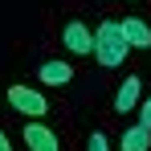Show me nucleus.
Returning <instances> with one entry per match:
<instances>
[{"label": "nucleus", "mask_w": 151, "mask_h": 151, "mask_svg": "<svg viewBox=\"0 0 151 151\" xmlns=\"http://www.w3.org/2000/svg\"><path fill=\"white\" fill-rule=\"evenodd\" d=\"M127 53H131V45H127V37H123V25L119 21H102L94 29V61H98L102 70H119L127 61Z\"/></svg>", "instance_id": "f257e3e1"}, {"label": "nucleus", "mask_w": 151, "mask_h": 151, "mask_svg": "<svg viewBox=\"0 0 151 151\" xmlns=\"http://www.w3.org/2000/svg\"><path fill=\"white\" fill-rule=\"evenodd\" d=\"M8 106H12L17 114H25V119H41V114H49L45 94H37L33 86H8Z\"/></svg>", "instance_id": "f03ea898"}, {"label": "nucleus", "mask_w": 151, "mask_h": 151, "mask_svg": "<svg viewBox=\"0 0 151 151\" xmlns=\"http://www.w3.org/2000/svg\"><path fill=\"white\" fill-rule=\"evenodd\" d=\"M61 45L78 57H94V29H86V21H65L61 25Z\"/></svg>", "instance_id": "7ed1b4c3"}, {"label": "nucleus", "mask_w": 151, "mask_h": 151, "mask_svg": "<svg viewBox=\"0 0 151 151\" xmlns=\"http://www.w3.org/2000/svg\"><path fill=\"white\" fill-rule=\"evenodd\" d=\"M139 102H143V74H131V78H123V86L114 90V114L139 110Z\"/></svg>", "instance_id": "20e7f679"}, {"label": "nucleus", "mask_w": 151, "mask_h": 151, "mask_svg": "<svg viewBox=\"0 0 151 151\" xmlns=\"http://www.w3.org/2000/svg\"><path fill=\"white\" fill-rule=\"evenodd\" d=\"M21 139L29 143V151H61V139H57V131H49L45 123H25V131H21Z\"/></svg>", "instance_id": "39448f33"}, {"label": "nucleus", "mask_w": 151, "mask_h": 151, "mask_svg": "<svg viewBox=\"0 0 151 151\" xmlns=\"http://www.w3.org/2000/svg\"><path fill=\"white\" fill-rule=\"evenodd\" d=\"M37 78H41L45 86H53V90H61V86H70V82H74V65H70V61H61V57H49V61H41V65H37Z\"/></svg>", "instance_id": "423d86ee"}, {"label": "nucleus", "mask_w": 151, "mask_h": 151, "mask_svg": "<svg viewBox=\"0 0 151 151\" xmlns=\"http://www.w3.org/2000/svg\"><path fill=\"white\" fill-rule=\"evenodd\" d=\"M119 25H123V37H127V45H131V49L151 53V25H147V21H139V17H127V21H119Z\"/></svg>", "instance_id": "0eeeda50"}, {"label": "nucleus", "mask_w": 151, "mask_h": 151, "mask_svg": "<svg viewBox=\"0 0 151 151\" xmlns=\"http://www.w3.org/2000/svg\"><path fill=\"white\" fill-rule=\"evenodd\" d=\"M119 151H151V127L135 123L123 131V139H119Z\"/></svg>", "instance_id": "6e6552de"}, {"label": "nucleus", "mask_w": 151, "mask_h": 151, "mask_svg": "<svg viewBox=\"0 0 151 151\" xmlns=\"http://www.w3.org/2000/svg\"><path fill=\"white\" fill-rule=\"evenodd\" d=\"M86 151H110L106 131H90V135H86Z\"/></svg>", "instance_id": "1a4fd4ad"}, {"label": "nucleus", "mask_w": 151, "mask_h": 151, "mask_svg": "<svg viewBox=\"0 0 151 151\" xmlns=\"http://www.w3.org/2000/svg\"><path fill=\"white\" fill-rule=\"evenodd\" d=\"M139 123H143V127H151V94L139 102Z\"/></svg>", "instance_id": "9d476101"}, {"label": "nucleus", "mask_w": 151, "mask_h": 151, "mask_svg": "<svg viewBox=\"0 0 151 151\" xmlns=\"http://www.w3.org/2000/svg\"><path fill=\"white\" fill-rule=\"evenodd\" d=\"M0 151H12V143H8V135L0 131Z\"/></svg>", "instance_id": "9b49d317"}]
</instances>
